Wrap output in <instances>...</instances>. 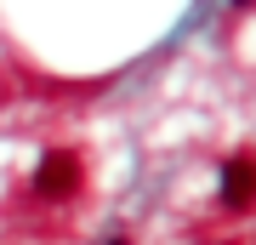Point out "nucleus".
Returning a JSON list of instances; mask_svg holds the SVG:
<instances>
[{
	"mask_svg": "<svg viewBox=\"0 0 256 245\" xmlns=\"http://www.w3.org/2000/svg\"><path fill=\"white\" fill-rule=\"evenodd\" d=\"M74 188H80V154H68V148L46 154V165L34 171V194L40 200H68Z\"/></svg>",
	"mask_w": 256,
	"mask_h": 245,
	"instance_id": "nucleus-1",
	"label": "nucleus"
},
{
	"mask_svg": "<svg viewBox=\"0 0 256 245\" xmlns=\"http://www.w3.org/2000/svg\"><path fill=\"white\" fill-rule=\"evenodd\" d=\"M108 245H131V239H126V234H114V239H108Z\"/></svg>",
	"mask_w": 256,
	"mask_h": 245,
	"instance_id": "nucleus-3",
	"label": "nucleus"
},
{
	"mask_svg": "<svg viewBox=\"0 0 256 245\" xmlns=\"http://www.w3.org/2000/svg\"><path fill=\"white\" fill-rule=\"evenodd\" d=\"M250 200H256V160L250 154H234L228 165H222V205L245 211Z\"/></svg>",
	"mask_w": 256,
	"mask_h": 245,
	"instance_id": "nucleus-2",
	"label": "nucleus"
},
{
	"mask_svg": "<svg viewBox=\"0 0 256 245\" xmlns=\"http://www.w3.org/2000/svg\"><path fill=\"white\" fill-rule=\"evenodd\" d=\"M234 6H239V12H245V6H256V0H234Z\"/></svg>",
	"mask_w": 256,
	"mask_h": 245,
	"instance_id": "nucleus-4",
	"label": "nucleus"
}]
</instances>
